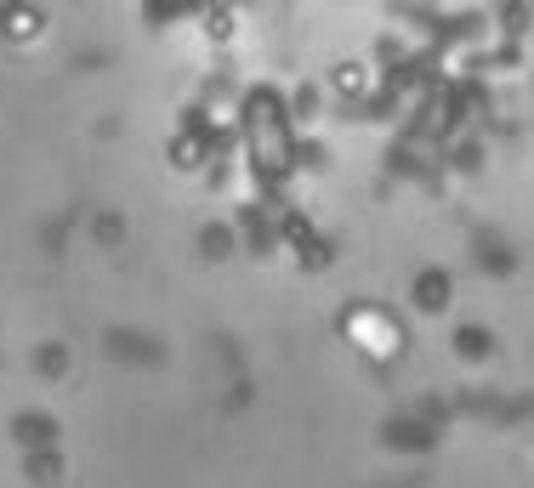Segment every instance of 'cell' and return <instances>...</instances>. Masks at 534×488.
<instances>
[{
    "mask_svg": "<svg viewBox=\"0 0 534 488\" xmlns=\"http://www.w3.org/2000/svg\"><path fill=\"white\" fill-rule=\"evenodd\" d=\"M534 488V0H0V488Z\"/></svg>",
    "mask_w": 534,
    "mask_h": 488,
    "instance_id": "1",
    "label": "cell"
}]
</instances>
